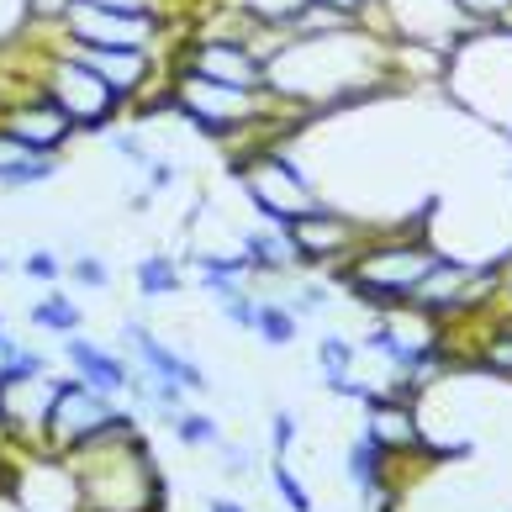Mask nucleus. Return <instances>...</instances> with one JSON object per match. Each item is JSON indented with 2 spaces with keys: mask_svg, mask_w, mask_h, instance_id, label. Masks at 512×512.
Masks as SVG:
<instances>
[{
  "mask_svg": "<svg viewBox=\"0 0 512 512\" xmlns=\"http://www.w3.org/2000/svg\"><path fill=\"white\" fill-rule=\"evenodd\" d=\"M264 85L301 117H333L344 106H365L386 90H402L391 80V37L370 32L365 22L322 37H286L264 59Z\"/></svg>",
  "mask_w": 512,
  "mask_h": 512,
  "instance_id": "nucleus-1",
  "label": "nucleus"
},
{
  "mask_svg": "<svg viewBox=\"0 0 512 512\" xmlns=\"http://www.w3.org/2000/svg\"><path fill=\"white\" fill-rule=\"evenodd\" d=\"M64 460L80 481L85 512H164V476L132 412H117L106 433L69 449Z\"/></svg>",
  "mask_w": 512,
  "mask_h": 512,
  "instance_id": "nucleus-2",
  "label": "nucleus"
},
{
  "mask_svg": "<svg viewBox=\"0 0 512 512\" xmlns=\"http://www.w3.org/2000/svg\"><path fill=\"white\" fill-rule=\"evenodd\" d=\"M428 222H433V212L375 227V233L354 249V259L344 270H333V280L370 312H407L417 286H423L428 270L444 254L439 243L428 238Z\"/></svg>",
  "mask_w": 512,
  "mask_h": 512,
  "instance_id": "nucleus-3",
  "label": "nucleus"
},
{
  "mask_svg": "<svg viewBox=\"0 0 512 512\" xmlns=\"http://www.w3.org/2000/svg\"><path fill=\"white\" fill-rule=\"evenodd\" d=\"M444 90L476 122L512 132V32L476 27L460 48H449Z\"/></svg>",
  "mask_w": 512,
  "mask_h": 512,
  "instance_id": "nucleus-4",
  "label": "nucleus"
},
{
  "mask_svg": "<svg viewBox=\"0 0 512 512\" xmlns=\"http://www.w3.org/2000/svg\"><path fill=\"white\" fill-rule=\"evenodd\" d=\"M169 111L180 122H191L206 138H222L233 143L243 132L264 127L270 117H280V106L270 90H233V85H217V80H201V74H185V69H169Z\"/></svg>",
  "mask_w": 512,
  "mask_h": 512,
  "instance_id": "nucleus-5",
  "label": "nucleus"
},
{
  "mask_svg": "<svg viewBox=\"0 0 512 512\" xmlns=\"http://www.w3.org/2000/svg\"><path fill=\"white\" fill-rule=\"evenodd\" d=\"M233 175L243 185V196H249V206L259 212V222H270V227H291L301 212H312V206L322 201L317 185L307 180V169H301L286 148H275V143L243 148Z\"/></svg>",
  "mask_w": 512,
  "mask_h": 512,
  "instance_id": "nucleus-6",
  "label": "nucleus"
},
{
  "mask_svg": "<svg viewBox=\"0 0 512 512\" xmlns=\"http://www.w3.org/2000/svg\"><path fill=\"white\" fill-rule=\"evenodd\" d=\"M37 85H43V96L74 122V132H106L127 111V101L74 48H53L48 64L37 69Z\"/></svg>",
  "mask_w": 512,
  "mask_h": 512,
  "instance_id": "nucleus-7",
  "label": "nucleus"
},
{
  "mask_svg": "<svg viewBox=\"0 0 512 512\" xmlns=\"http://www.w3.org/2000/svg\"><path fill=\"white\" fill-rule=\"evenodd\" d=\"M365 27H375L381 37H402V43H433V48H460L476 22L454 6V0H381Z\"/></svg>",
  "mask_w": 512,
  "mask_h": 512,
  "instance_id": "nucleus-8",
  "label": "nucleus"
},
{
  "mask_svg": "<svg viewBox=\"0 0 512 512\" xmlns=\"http://www.w3.org/2000/svg\"><path fill=\"white\" fill-rule=\"evenodd\" d=\"M286 233L296 243L301 264H312V270H344V264L354 259V249L375 233V227H370V217H354V212H338V206L317 201L312 212H301L286 227Z\"/></svg>",
  "mask_w": 512,
  "mask_h": 512,
  "instance_id": "nucleus-9",
  "label": "nucleus"
},
{
  "mask_svg": "<svg viewBox=\"0 0 512 512\" xmlns=\"http://www.w3.org/2000/svg\"><path fill=\"white\" fill-rule=\"evenodd\" d=\"M175 69L201 74V80L233 85V90H270L264 85V59L254 53V43L243 32H201L180 48Z\"/></svg>",
  "mask_w": 512,
  "mask_h": 512,
  "instance_id": "nucleus-10",
  "label": "nucleus"
},
{
  "mask_svg": "<svg viewBox=\"0 0 512 512\" xmlns=\"http://www.w3.org/2000/svg\"><path fill=\"white\" fill-rule=\"evenodd\" d=\"M111 423H117V402H111V396H101L96 386H85L80 375H64L59 402H53V412H48V439H43V449H48V454H69V449H80L85 439L106 433Z\"/></svg>",
  "mask_w": 512,
  "mask_h": 512,
  "instance_id": "nucleus-11",
  "label": "nucleus"
},
{
  "mask_svg": "<svg viewBox=\"0 0 512 512\" xmlns=\"http://www.w3.org/2000/svg\"><path fill=\"white\" fill-rule=\"evenodd\" d=\"M159 11H96V6H69L59 43L74 48H154L159 43Z\"/></svg>",
  "mask_w": 512,
  "mask_h": 512,
  "instance_id": "nucleus-12",
  "label": "nucleus"
},
{
  "mask_svg": "<svg viewBox=\"0 0 512 512\" xmlns=\"http://www.w3.org/2000/svg\"><path fill=\"white\" fill-rule=\"evenodd\" d=\"M0 127H6L16 143L37 148V154H59L74 138V122L43 96V85L22 90V96H0Z\"/></svg>",
  "mask_w": 512,
  "mask_h": 512,
  "instance_id": "nucleus-13",
  "label": "nucleus"
},
{
  "mask_svg": "<svg viewBox=\"0 0 512 512\" xmlns=\"http://www.w3.org/2000/svg\"><path fill=\"white\" fill-rule=\"evenodd\" d=\"M59 386H64V375H32V381L0 386V396H6V433H11V449L43 454L48 412H53V402H59Z\"/></svg>",
  "mask_w": 512,
  "mask_h": 512,
  "instance_id": "nucleus-14",
  "label": "nucleus"
},
{
  "mask_svg": "<svg viewBox=\"0 0 512 512\" xmlns=\"http://www.w3.org/2000/svg\"><path fill=\"white\" fill-rule=\"evenodd\" d=\"M365 439H375L391 460L423 449V428H417V412H412L407 396H396L386 386L370 391V402H365Z\"/></svg>",
  "mask_w": 512,
  "mask_h": 512,
  "instance_id": "nucleus-15",
  "label": "nucleus"
},
{
  "mask_svg": "<svg viewBox=\"0 0 512 512\" xmlns=\"http://www.w3.org/2000/svg\"><path fill=\"white\" fill-rule=\"evenodd\" d=\"M122 338H127L132 359H138V370H148V375H164V381H180L191 396H206V391H212V381H206V370L196 365V359H185L180 349H169L154 328H143V322H127Z\"/></svg>",
  "mask_w": 512,
  "mask_h": 512,
  "instance_id": "nucleus-16",
  "label": "nucleus"
},
{
  "mask_svg": "<svg viewBox=\"0 0 512 512\" xmlns=\"http://www.w3.org/2000/svg\"><path fill=\"white\" fill-rule=\"evenodd\" d=\"M64 359L74 365V375H80L85 386H96L101 396H122L127 381H132V359H122L117 349L90 344L80 333H64Z\"/></svg>",
  "mask_w": 512,
  "mask_h": 512,
  "instance_id": "nucleus-17",
  "label": "nucleus"
},
{
  "mask_svg": "<svg viewBox=\"0 0 512 512\" xmlns=\"http://www.w3.org/2000/svg\"><path fill=\"white\" fill-rule=\"evenodd\" d=\"M59 169V154H37L0 127V191H32V185H48Z\"/></svg>",
  "mask_w": 512,
  "mask_h": 512,
  "instance_id": "nucleus-18",
  "label": "nucleus"
},
{
  "mask_svg": "<svg viewBox=\"0 0 512 512\" xmlns=\"http://www.w3.org/2000/svg\"><path fill=\"white\" fill-rule=\"evenodd\" d=\"M238 249L249 254L254 275H286V270H296V264H301L291 233H286V227H270V222L243 227V233H238Z\"/></svg>",
  "mask_w": 512,
  "mask_h": 512,
  "instance_id": "nucleus-19",
  "label": "nucleus"
},
{
  "mask_svg": "<svg viewBox=\"0 0 512 512\" xmlns=\"http://www.w3.org/2000/svg\"><path fill=\"white\" fill-rule=\"evenodd\" d=\"M132 280H138V296H143V301H159V296H180V291H185V270L175 264V254H148V259H138Z\"/></svg>",
  "mask_w": 512,
  "mask_h": 512,
  "instance_id": "nucleus-20",
  "label": "nucleus"
},
{
  "mask_svg": "<svg viewBox=\"0 0 512 512\" xmlns=\"http://www.w3.org/2000/svg\"><path fill=\"white\" fill-rule=\"evenodd\" d=\"M481 375H497V381H512V328L497 317L491 328L481 333V349H476V359H470Z\"/></svg>",
  "mask_w": 512,
  "mask_h": 512,
  "instance_id": "nucleus-21",
  "label": "nucleus"
},
{
  "mask_svg": "<svg viewBox=\"0 0 512 512\" xmlns=\"http://www.w3.org/2000/svg\"><path fill=\"white\" fill-rule=\"evenodd\" d=\"M27 317H32V328H43V333H80L85 328V312L74 307V296H43Z\"/></svg>",
  "mask_w": 512,
  "mask_h": 512,
  "instance_id": "nucleus-22",
  "label": "nucleus"
},
{
  "mask_svg": "<svg viewBox=\"0 0 512 512\" xmlns=\"http://www.w3.org/2000/svg\"><path fill=\"white\" fill-rule=\"evenodd\" d=\"M296 312L286 307V301H259V322H254V333L264 338L270 349H291L296 344Z\"/></svg>",
  "mask_w": 512,
  "mask_h": 512,
  "instance_id": "nucleus-23",
  "label": "nucleus"
},
{
  "mask_svg": "<svg viewBox=\"0 0 512 512\" xmlns=\"http://www.w3.org/2000/svg\"><path fill=\"white\" fill-rule=\"evenodd\" d=\"M169 428H175V439L191 444V449H217V444H222L217 417H212V412H196V407H180L175 417H169Z\"/></svg>",
  "mask_w": 512,
  "mask_h": 512,
  "instance_id": "nucleus-24",
  "label": "nucleus"
},
{
  "mask_svg": "<svg viewBox=\"0 0 512 512\" xmlns=\"http://www.w3.org/2000/svg\"><path fill=\"white\" fill-rule=\"evenodd\" d=\"M270 486H275V497L286 502V512H312V491L296 481V470L286 465V454H275V465H270Z\"/></svg>",
  "mask_w": 512,
  "mask_h": 512,
  "instance_id": "nucleus-25",
  "label": "nucleus"
},
{
  "mask_svg": "<svg viewBox=\"0 0 512 512\" xmlns=\"http://www.w3.org/2000/svg\"><path fill=\"white\" fill-rule=\"evenodd\" d=\"M307 6V0H233V11H243L249 22H259V27H280L286 32V22Z\"/></svg>",
  "mask_w": 512,
  "mask_h": 512,
  "instance_id": "nucleus-26",
  "label": "nucleus"
},
{
  "mask_svg": "<svg viewBox=\"0 0 512 512\" xmlns=\"http://www.w3.org/2000/svg\"><path fill=\"white\" fill-rule=\"evenodd\" d=\"M354 354H359V344H354V338H344V333H322V338H317V365H322V375L354 370Z\"/></svg>",
  "mask_w": 512,
  "mask_h": 512,
  "instance_id": "nucleus-27",
  "label": "nucleus"
},
{
  "mask_svg": "<svg viewBox=\"0 0 512 512\" xmlns=\"http://www.w3.org/2000/svg\"><path fill=\"white\" fill-rule=\"evenodd\" d=\"M32 375H48V354L37 349H16L11 359H0V386H16V381H32Z\"/></svg>",
  "mask_w": 512,
  "mask_h": 512,
  "instance_id": "nucleus-28",
  "label": "nucleus"
},
{
  "mask_svg": "<svg viewBox=\"0 0 512 512\" xmlns=\"http://www.w3.org/2000/svg\"><path fill=\"white\" fill-rule=\"evenodd\" d=\"M64 270L74 275V286H85V291H106L111 286V270H106L101 254H74Z\"/></svg>",
  "mask_w": 512,
  "mask_h": 512,
  "instance_id": "nucleus-29",
  "label": "nucleus"
},
{
  "mask_svg": "<svg viewBox=\"0 0 512 512\" xmlns=\"http://www.w3.org/2000/svg\"><path fill=\"white\" fill-rule=\"evenodd\" d=\"M217 307H222V317L233 322V328H249V333H254V322H259V296H254L249 286H238L233 296H222Z\"/></svg>",
  "mask_w": 512,
  "mask_h": 512,
  "instance_id": "nucleus-30",
  "label": "nucleus"
},
{
  "mask_svg": "<svg viewBox=\"0 0 512 512\" xmlns=\"http://www.w3.org/2000/svg\"><path fill=\"white\" fill-rule=\"evenodd\" d=\"M22 275H27V280H43V286H53V280L64 275V259L53 254V249H32V254L22 259Z\"/></svg>",
  "mask_w": 512,
  "mask_h": 512,
  "instance_id": "nucleus-31",
  "label": "nucleus"
},
{
  "mask_svg": "<svg viewBox=\"0 0 512 512\" xmlns=\"http://www.w3.org/2000/svg\"><path fill=\"white\" fill-rule=\"evenodd\" d=\"M286 307L296 312V317H312V312H328V286H301V291H291V296H280Z\"/></svg>",
  "mask_w": 512,
  "mask_h": 512,
  "instance_id": "nucleus-32",
  "label": "nucleus"
},
{
  "mask_svg": "<svg viewBox=\"0 0 512 512\" xmlns=\"http://www.w3.org/2000/svg\"><path fill=\"white\" fill-rule=\"evenodd\" d=\"M106 148H111V154H122V159H132V164H148V143H143L132 127L106 132Z\"/></svg>",
  "mask_w": 512,
  "mask_h": 512,
  "instance_id": "nucleus-33",
  "label": "nucleus"
},
{
  "mask_svg": "<svg viewBox=\"0 0 512 512\" xmlns=\"http://www.w3.org/2000/svg\"><path fill=\"white\" fill-rule=\"evenodd\" d=\"M454 6H460L476 27H491V22H497V16L512 6V0H454Z\"/></svg>",
  "mask_w": 512,
  "mask_h": 512,
  "instance_id": "nucleus-34",
  "label": "nucleus"
},
{
  "mask_svg": "<svg viewBox=\"0 0 512 512\" xmlns=\"http://www.w3.org/2000/svg\"><path fill=\"white\" fill-rule=\"evenodd\" d=\"M143 175H148V191H169V185L180 180V175H175V159H159V154H148Z\"/></svg>",
  "mask_w": 512,
  "mask_h": 512,
  "instance_id": "nucleus-35",
  "label": "nucleus"
},
{
  "mask_svg": "<svg viewBox=\"0 0 512 512\" xmlns=\"http://www.w3.org/2000/svg\"><path fill=\"white\" fill-rule=\"evenodd\" d=\"M270 444H275V454H291V444H296V417L291 412L270 417Z\"/></svg>",
  "mask_w": 512,
  "mask_h": 512,
  "instance_id": "nucleus-36",
  "label": "nucleus"
},
{
  "mask_svg": "<svg viewBox=\"0 0 512 512\" xmlns=\"http://www.w3.org/2000/svg\"><path fill=\"white\" fill-rule=\"evenodd\" d=\"M217 449H222V476H233V481L249 476V449H238V444H227V439Z\"/></svg>",
  "mask_w": 512,
  "mask_h": 512,
  "instance_id": "nucleus-37",
  "label": "nucleus"
},
{
  "mask_svg": "<svg viewBox=\"0 0 512 512\" xmlns=\"http://www.w3.org/2000/svg\"><path fill=\"white\" fill-rule=\"evenodd\" d=\"M74 6H96V11H154V0H74Z\"/></svg>",
  "mask_w": 512,
  "mask_h": 512,
  "instance_id": "nucleus-38",
  "label": "nucleus"
},
{
  "mask_svg": "<svg viewBox=\"0 0 512 512\" xmlns=\"http://www.w3.org/2000/svg\"><path fill=\"white\" fill-rule=\"evenodd\" d=\"M322 6H333V11H344V16H354V22H365V16L381 6V0H322Z\"/></svg>",
  "mask_w": 512,
  "mask_h": 512,
  "instance_id": "nucleus-39",
  "label": "nucleus"
},
{
  "mask_svg": "<svg viewBox=\"0 0 512 512\" xmlns=\"http://www.w3.org/2000/svg\"><path fill=\"white\" fill-rule=\"evenodd\" d=\"M16 349H22V344H16V338H11V333H6V328H0V359H11V354H16Z\"/></svg>",
  "mask_w": 512,
  "mask_h": 512,
  "instance_id": "nucleus-40",
  "label": "nucleus"
},
{
  "mask_svg": "<svg viewBox=\"0 0 512 512\" xmlns=\"http://www.w3.org/2000/svg\"><path fill=\"white\" fill-rule=\"evenodd\" d=\"M212 512H249V507L233 502V497H217V502H212Z\"/></svg>",
  "mask_w": 512,
  "mask_h": 512,
  "instance_id": "nucleus-41",
  "label": "nucleus"
},
{
  "mask_svg": "<svg viewBox=\"0 0 512 512\" xmlns=\"http://www.w3.org/2000/svg\"><path fill=\"white\" fill-rule=\"evenodd\" d=\"M0 449H11V433H6V396H0Z\"/></svg>",
  "mask_w": 512,
  "mask_h": 512,
  "instance_id": "nucleus-42",
  "label": "nucleus"
},
{
  "mask_svg": "<svg viewBox=\"0 0 512 512\" xmlns=\"http://www.w3.org/2000/svg\"><path fill=\"white\" fill-rule=\"evenodd\" d=\"M0 275H11V259L6 254H0Z\"/></svg>",
  "mask_w": 512,
  "mask_h": 512,
  "instance_id": "nucleus-43",
  "label": "nucleus"
},
{
  "mask_svg": "<svg viewBox=\"0 0 512 512\" xmlns=\"http://www.w3.org/2000/svg\"><path fill=\"white\" fill-rule=\"evenodd\" d=\"M502 322H507V328H512V312H502Z\"/></svg>",
  "mask_w": 512,
  "mask_h": 512,
  "instance_id": "nucleus-44",
  "label": "nucleus"
},
{
  "mask_svg": "<svg viewBox=\"0 0 512 512\" xmlns=\"http://www.w3.org/2000/svg\"><path fill=\"white\" fill-rule=\"evenodd\" d=\"M0 328H6V317H0Z\"/></svg>",
  "mask_w": 512,
  "mask_h": 512,
  "instance_id": "nucleus-45",
  "label": "nucleus"
}]
</instances>
